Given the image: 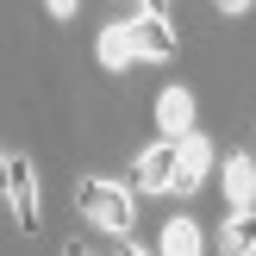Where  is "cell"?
Masks as SVG:
<instances>
[{"label":"cell","mask_w":256,"mask_h":256,"mask_svg":"<svg viewBox=\"0 0 256 256\" xmlns=\"http://www.w3.org/2000/svg\"><path fill=\"white\" fill-rule=\"evenodd\" d=\"M82 212L100 225V232H112V238H132V225H138V206H132V194L125 188H112V182H82Z\"/></svg>","instance_id":"1"},{"label":"cell","mask_w":256,"mask_h":256,"mask_svg":"<svg viewBox=\"0 0 256 256\" xmlns=\"http://www.w3.org/2000/svg\"><path fill=\"white\" fill-rule=\"evenodd\" d=\"M0 194L12 200L19 232H38V175H32V156H6V169H0Z\"/></svg>","instance_id":"2"},{"label":"cell","mask_w":256,"mask_h":256,"mask_svg":"<svg viewBox=\"0 0 256 256\" xmlns=\"http://www.w3.org/2000/svg\"><path fill=\"white\" fill-rule=\"evenodd\" d=\"M206 169H212V144L200 132H188L182 144H175V182L169 188H175V194H194V188L206 182Z\"/></svg>","instance_id":"3"},{"label":"cell","mask_w":256,"mask_h":256,"mask_svg":"<svg viewBox=\"0 0 256 256\" xmlns=\"http://www.w3.org/2000/svg\"><path fill=\"white\" fill-rule=\"evenodd\" d=\"M175 144H182V138H162V144H150L144 156H138V169H132L138 194H162V188L175 182Z\"/></svg>","instance_id":"4"},{"label":"cell","mask_w":256,"mask_h":256,"mask_svg":"<svg viewBox=\"0 0 256 256\" xmlns=\"http://www.w3.org/2000/svg\"><path fill=\"white\" fill-rule=\"evenodd\" d=\"M132 56H150V62H169L175 56V25L169 19H132Z\"/></svg>","instance_id":"5"},{"label":"cell","mask_w":256,"mask_h":256,"mask_svg":"<svg viewBox=\"0 0 256 256\" xmlns=\"http://www.w3.org/2000/svg\"><path fill=\"white\" fill-rule=\"evenodd\" d=\"M256 206V162L244 150H232V162H225V212H250Z\"/></svg>","instance_id":"6"},{"label":"cell","mask_w":256,"mask_h":256,"mask_svg":"<svg viewBox=\"0 0 256 256\" xmlns=\"http://www.w3.org/2000/svg\"><path fill=\"white\" fill-rule=\"evenodd\" d=\"M156 132H169V138H188V132H194V94H188V88H162Z\"/></svg>","instance_id":"7"},{"label":"cell","mask_w":256,"mask_h":256,"mask_svg":"<svg viewBox=\"0 0 256 256\" xmlns=\"http://www.w3.org/2000/svg\"><path fill=\"white\" fill-rule=\"evenodd\" d=\"M219 250H225V256H256V206H250V212H225Z\"/></svg>","instance_id":"8"},{"label":"cell","mask_w":256,"mask_h":256,"mask_svg":"<svg viewBox=\"0 0 256 256\" xmlns=\"http://www.w3.org/2000/svg\"><path fill=\"white\" fill-rule=\"evenodd\" d=\"M162 256H200V225L194 219H169L162 225Z\"/></svg>","instance_id":"9"},{"label":"cell","mask_w":256,"mask_h":256,"mask_svg":"<svg viewBox=\"0 0 256 256\" xmlns=\"http://www.w3.org/2000/svg\"><path fill=\"white\" fill-rule=\"evenodd\" d=\"M100 62L106 69H125L132 62V25H106L100 32Z\"/></svg>","instance_id":"10"},{"label":"cell","mask_w":256,"mask_h":256,"mask_svg":"<svg viewBox=\"0 0 256 256\" xmlns=\"http://www.w3.org/2000/svg\"><path fill=\"white\" fill-rule=\"evenodd\" d=\"M138 6H144L150 19H169V0H138Z\"/></svg>","instance_id":"11"},{"label":"cell","mask_w":256,"mask_h":256,"mask_svg":"<svg viewBox=\"0 0 256 256\" xmlns=\"http://www.w3.org/2000/svg\"><path fill=\"white\" fill-rule=\"evenodd\" d=\"M44 6L56 12V19H69V12H75V0H44Z\"/></svg>","instance_id":"12"},{"label":"cell","mask_w":256,"mask_h":256,"mask_svg":"<svg viewBox=\"0 0 256 256\" xmlns=\"http://www.w3.org/2000/svg\"><path fill=\"white\" fill-rule=\"evenodd\" d=\"M219 6H225V12H244V6H250V0H219Z\"/></svg>","instance_id":"13"},{"label":"cell","mask_w":256,"mask_h":256,"mask_svg":"<svg viewBox=\"0 0 256 256\" xmlns=\"http://www.w3.org/2000/svg\"><path fill=\"white\" fill-rule=\"evenodd\" d=\"M119 256H144V250H138V244H125V250H119Z\"/></svg>","instance_id":"14"},{"label":"cell","mask_w":256,"mask_h":256,"mask_svg":"<svg viewBox=\"0 0 256 256\" xmlns=\"http://www.w3.org/2000/svg\"><path fill=\"white\" fill-rule=\"evenodd\" d=\"M62 256H82V250H62Z\"/></svg>","instance_id":"15"}]
</instances>
